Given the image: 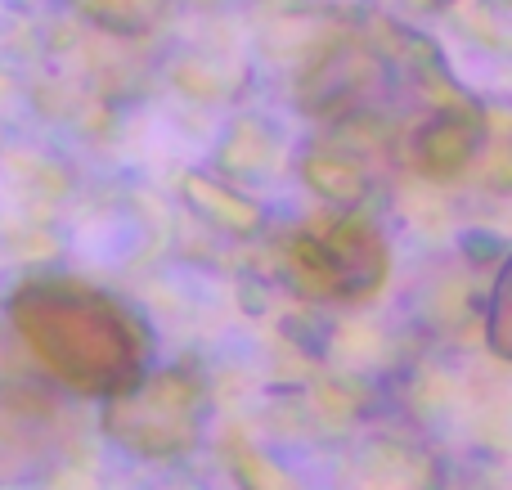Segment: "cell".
<instances>
[{
	"mask_svg": "<svg viewBox=\"0 0 512 490\" xmlns=\"http://www.w3.org/2000/svg\"><path fill=\"white\" fill-rule=\"evenodd\" d=\"M23 320L32 329V342L41 351H50L63 365V374L72 378H113L126 374L131 365V338L122 329V311H113L108 302L90 293H27Z\"/></svg>",
	"mask_w": 512,
	"mask_h": 490,
	"instance_id": "1",
	"label": "cell"
}]
</instances>
